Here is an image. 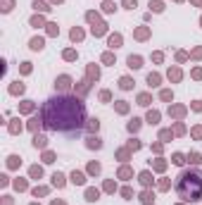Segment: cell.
<instances>
[{
  "label": "cell",
  "instance_id": "6da1fadb",
  "mask_svg": "<svg viewBox=\"0 0 202 205\" xmlns=\"http://www.w3.org/2000/svg\"><path fill=\"white\" fill-rule=\"evenodd\" d=\"M40 122L52 131H79L86 124V105L74 96H57L43 102Z\"/></svg>",
  "mask_w": 202,
  "mask_h": 205
},
{
  "label": "cell",
  "instance_id": "7a4b0ae2",
  "mask_svg": "<svg viewBox=\"0 0 202 205\" xmlns=\"http://www.w3.org/2000/svg\"><path fill=\"white\" fill-rule=\"evenodd\" d=\"M176 193L188 203L202 200V172L200 170L181 172L178 179H176Z\"/></svg>",
  "mask_w": 202,
  "mask_h": 205
},
{
  "label": "cell",
  "instance_id": "3957f363",
  "mask_svg": "<svg viewBox=\"0 0 202 205\" xmlns=\"http://www.w3.org/2000/svg\"><path fill=\"white\" fill-rule=\"evenodd\" d=\"M86 17H88V22H93V34H95V36H102L105 31H107V26L100 22V17H98L95 12H88Z\"/></svg>",
  "mask_w": 202,
  "mask_h": 205
},
{
  "label": "cell",
  "instance_id": "277c9868",
  "mask_svg": "<svg viewBox=\"0 0 202 205\" xmlns=\"http://www.w3.org/2000/svg\"><path fill=\"white\" fill-rule=\"evenodd\" d=\"M55 86H57V88H60V91H67L69 86H71V79H69V76H60V79H57V84H55Z\"/></svg>",
  "mask_w": 202,
  "mask_h": 205
},
{
  "label": "cell",
  "instance_id": "5b68a950",
  "mask_svg": "<svg viewBox=\"0 0 202 205\" xmlns=\"http://www.w3.org/2000/svg\"><path fill=\"white\" fill-rule=\"evenodd\" d=\"M129 67H133V69L143 67V60H140L138 55H131V57H129Z\"/></svg>",
  "mask_w": 202,
  "mask_h": 205
},
{
  "label": "cell",
  "instance_id": "8992f818",
  "mask_svg": "<svg viewBox=\"0 0 202 205\" xmlns=\"http://www.w3.org/2000/svg\"><path fill=\"white\" fill-rule=\"evenodd\" d=\"M45 143H48V138H45V136H34V145H36V148H45Z\"/></svg>",
  "mask_w": 202,
  "mask_h": 205
},
{
  "label": "cell",
  "instance_id": "52a82bcc",
  "mask_svg": "<svg viewBox=\"0 0 202 205\" xmlns=\"http://www.w3.org/2000/svg\"><path fill=\"white\" fill-rule=\"evenodd\" d=\"M119 86H121V88H124V91H129V88H131V86H133V81H131V79H129V76H124V79H121V81H119Z\"/></svg>",
  "mask_w": 202,
  "mask_h": 205
},
{
  "label": "cell",
  "instance_id": "ba28073f",
  "mask_svg": "<svg viewBox=\"0 0 202 205\" xmlns=\"http://www.w3.org/2000/svg\"><path fill=\"white\" fill-rule=\"evenodd\" d=\"M71 181H74V184H83V181H86V176H83L81 172H74V174H71Z\"/></svg>",
  "mask_w": 202,
  "mask_h": 205
},
{
  "label": "cell",
  "instance_id": "9c48e42d",
  "mask_svg": "<svg viewBox=\"0 0 202 205\" xmlns=\"http://www.w3.org/2000/svg\"><path fill=\"white\" fill-rule=\"evenodd\" d=\"M98 196H100V193H98L95 188H88V191H86V198H88L91 203H93V200H98Z\"/></svg>",
  "mask_w": 202,
  "mask_h": 205
},
{
  "label": "cell",
  "instance_id": "30bf717a",
  "mask_svg": "<svg viewBox=\"0 0 202 205\" xmlns=\"http://www.w3.org/2000/svg\"><path fill=\"white\" fill-rule=\"evenodd\" d=\"M147 84L150 86H157L159 84V74H147Z\"/></svg>",
  "mask_w": 202,
  "mask_h": 205
},
{
  "label": "cell",
  "instance_id": "8fae6325",
  "mask_svg": "<svg viewBox=\"0 0 202 205\" xmlns=\"http://www.w3.org/2000/svg\"><path fill=\"white\" fill-rule=\"evenodd\" d=\"M43 48V38H34L31 41V50H40Z\"/></svg>",
  "mask_w": 202,
  "mask_h": 205
},
{
  "label": "cell",
  "instance_id": "7c38bea8",
  "mask_svg": "<svg viewBox=\"0 0 202 205\" xmlns=\"http://www.w3.org/2000/svg\"><path fill=\"white\" fill-rule=\"evenodd\" d=\"M119 43H121V36H109V45L112 48H119Z\"/></svg>",
  "mask_w": 202,
  "mask_h": 205
},
{
  "label": "cell",
  "instance_id": "4fadbf2b",
  "mask_svg": "<svg viewBox=\"0 0 202 205\" xmlns=\"http://www.w3.org/2000/svg\"><path fill=\"white\" fill-rule=\"evenodd\" d=\"M52 184H55V186H64V176H62V174H55V176H52Z\"/></svg>",
  "mask_w": 202,
  "mask_h": 205
},
{
  "label": "cell",
  "instance_id": "5bb4252c",
  "mask_svg": "<svg viewBox=\"0 0 202 205\" xmlns=\"http://www.w3.org/2000/svg\"><path fill=\"white\" fill-rule=\"evenodd\" d=\"M100 138H88V148H100Z\"/></svg>",
  "mask_w": 202,
  "mask_h": 205
},
{
  "label": "cell",
  "instance_id": "9a60e30c",
  "mask_svg": "<svg viewBox=\"0 0 202 205\" xmlns=\"http://www.w3.org/2000/svg\"><path fill=\"white\" fill-rule=\"evenodd\" d=\"M34 7H36V10H40V12H48V10H50V7L45 5V2H38V0L34 2Z\"/></svg>",
  "mask_w": 202,
  "mask_h": 205
},
{
  "label": "cell",
  "instance_id": "2e32d148",
  "mask_svg": "<svg viewBox=\"0 0 202 205\" xmlns=\"http://www.w3.org/2000/svg\"><path fill=\"white\" fill-rule=\"evenodd\" d=\"M71 38H74V41H81V38H83V31H81V29H74V31H71Z\"/></svg>",
  "mask_w": 202,
  "mask_h": 205
},
{
  "label": "cell",
  "instance_id": "e0dca14e",
  "mask_svg": "<svg viewBox=\"0 0 202 205\" xmlns=\"http://www.w3.org/2000/svg\"><path fill=\"white\" fill-rule=\"evenodd\" d=\"M157 119H159V112H150V115H147V122H150V124H155Z\"/></svg>",
  "mask_w": 202,
  "mask_h": 205
},
{
  "label": "cell",
  "instance_id": "ac0fdd59",
  "mask_svg": "<svg viewBox=\"0 0 202 205\" xmlns=\"http://www.w3.org/2000/svg\"><path fill=\"white\" fill-rule=\"evenodd\" d=\"M171 162H174V165H183V162H186V160H183V155H181V153H176V155H174V160H171Z\"/></svg>",
  "mask_w": 202,
  "mask_h": 205
},
{
  "label": "cell",
  "instance_id": "d6986e66",
  "mask_svg": "<svg viewBox=\"0 0 202 205\" xmlns=\"http://www.w3.org/2000/svg\"><path fill=\"white\" fill-rule=\"evenodd\" d=\"M140 181H143V184L147 186V184L152 181V179H150V172H143V174H140Z\"/></svg>",
  "mask_w": 202,
  "mask_h": 205
},
{
  "label": "cell",
  "instance_id": "ffe728a7",
  "mask_svg": "<svg viewBox=\"0 0 202 205\" xmlns=\"http://www.w3.org/2000/svg\"><path fill=\"white\" fill-rule=\"evenodd\" d=\"M98 127H100V122H98V119H91V124H88V129H91V131H98Z\"/></svg>",
  "mask_w": 202,
  "mask_h": 205
},
{
  "label": "cell",
  "instance_id": "44dd1931",
  "mask_svg": "<svg viewBox=\"0 0 202 205\" xmlns=\"http://www.w3.org/2000/svg\"><path fill=\"white\" fill-rule=\"evenodd\" d=\"M188 160H190L193 165H198V162H200V155H198V153H190V155H188Z\"/></svg>",
  "mask_w": 202,
  "mask_h": 205
},
{
  "label": "cell",
  "instance_id": "7402d4cb",
  "mask_svg": "<svg viewBox=\"0 0 202 205\" xmlns=\"http://www.w3.org/2000/svg\"><path fill=\"white\" fill-rule=\"evenodd\" d=\"M31 110H34V105H31L29 100H26V102H22V112H31Z\"/></svg>",
  "mask_w": 202,
  "mask_h": 205
},
{
  "label": "cell",
  "instance_id": "603a6c76",
  "mask_svg": "<svg viewBox=\"0 0 202 205\" xmlns=\"http://www.w3.org/2000/svg\"><path fill=\"white\" fill-rule=\"evenodd\" d=\"M138 102H140V105H147V102H150V96H145V93L138 96Z\"/></svg>",
  "mask_w": 202,
  "mask_h": 205
},
{
  "label": "cell",
  "instance_id": "cb8c5ba5",
  "mask_svg": "<svg viewBox=\"0 0 202 205\" xmlns=\"http://www.w3.org/2000/svg\"><path fill=\"white\" fill-rule=\"evenodd\" d=\"M138 127H140V119H133V122H131V124H129V131H135V129H138Z\"/></svg>",
  "mask_w": 202,
  "mask_h": 205
},
{
  "label": "cell",
  "instance_id": "d4e9b609",
  "mask_svg": "<svg viewBox=\"0 0 202 205\" xmlns=\"http://www.w3.org/2000/svg\"><path fill=\"white\" fill-rule=\"evenodd\" d=\"M2 10L10 12V10H12V0H2Z\"/></svg>",
  "mask_w": 202,
  "mask_h": 205
},
{
  "label": "cell",
  "instance_id": "484cf974",
  "mask_svg": "<svg viewBox=\"0 0 202 205\" xmlns=\"http://www.w3.org/2000/svg\"><path fill=\"white\" fill-rule=\"evenodd\" d=\"M31 26H43V19H40V17H34V19H31Z\"/></svg>",
  "mask_w": 202,
  "mask_h": 205
},
{
  "label": "cell",
  "instance_id": "4316f807",
  "mask_svg": "<svg viewBox=\"0 0 202 205\" xmlns=\"http://www.w3.org/2000/svg\"><path fill=\"white\" fill-rule=\"evenodd\" d=\"M150 7H152L155 12H162V2H150Z\"/></svg>",
  "mask_w": 202,
  "mask_h": 205
},
{
  "label": "cell",
  "instance_id": "83f0119b",
  "mask_svg": "<svg viewBox=\"0 0 202 205\" xmlns=\"http://www.w3.org/2000/svg\"><path fill=\"white\" fill-rule=\"evenodd\" d=\"M10 91H12V93H22V91H24V86H22V84H19V86H17V84H14V86H12V88H10Z\"/></svg>",
  "mask_w": 202,
  "mask_h": 205
},
{
  "label": "cell",
  "instance_id": "f1b7e54d",
  "mask_svg": "<svg viewBox=\"0 0 202 205\" xmlns=\"http://www.w3.org/2000/svg\"><path fill=\"white\" fill-rule=\"evenodd\" d=\"M140 200H143V203L147 205V203H150V200H152V196H150V193H143V196H140Z\"/></svg>",
  "mask_w": 202,
  "mask_h": 205
},
{
  "label": "cell",
  "instance_id": "f546056e",
  "mask_svg": "<svg viewBox=\"0 0 202 205\" xmlns=\"http://www.w3.org/2000/svg\"><path fill=\"white\" fill-rule=\"evenodd\" d=\"M124 7H129V10H133V7H135V0H124Z\"/></svg>",
  "mask_w": 202,
  "mask_h": 205
},
{
  "label": "cell",
  "instance_id": "4dcf8cb0",
  "mask_svg": "<svg viewBox=\"0 0 202 205\" xmlns=\"http://www.w3.org/2000/svg\"><path fill=\"white\" fill-rule=\"evenodd\" d=\"M174 96H171V91H162V100H171Z\"/></svg>",
  "mask_w": 202,
  "mask_h": 205
},
{
  "label": "cell",
  "instance_id": "1f68e13d",
  "mask_svg": "<svg viewBox=\"0 0 202 205\" xmlns=\"http://www.w3.org/2000/svg\"><path fill=\"white\" fill-rule=\"evenodd\" d=\"M117 110H119V112H126V110H129V105H126V102H119V105H117Z\"/></svg>",
  "mask_w": 202,
  "mask_h": 205
},
{
  "label": "cell",
  "instance_id": "d6a6232c",
  "mask_svg": "<svg viewBox=\"0 0 202 205\" xmlns=\"http://www.w3.org/2000/svg\"><path fill=\"white\" fill-rule=\"evenodd\" d=\"M64 57H67V60H74V57H76V53H74V50H67V53H64Z\"/></svg>",
  "mask_w": 202,
  "mask_h": 205
},
{
  "label": "cell",
  "instance_id": "836d02e7",
  "mask_svg": "<svg viewBox=\"0 0 202 205\" xmlns=\"http://www.w3.org/2000/svg\"><path fill=\"white\" fill-rule=\"evenodd\" d=\"M10 131H12V134H17V131H22V127H19V124H12V127H10Z\"/></svg>",
  "mask_w": 202,
  "mask_h": 205
},
{
  "label": "cell",
  "instance_id": "e575fe53",
  "mask_svg": "<svg viewBox=\"0 0 202 205\" xmlns=\"http://www.w3.org/2000/svg\"><path fill=\"white\" fill-rule=\"evenodd\" d=\"M43 160H45V162H52V160H55V155H52V153H45V158H43Z\"/></svg>",
  "mask_w": 202,
  "mask_h": 205
},
{
  "label": "cell",
  "instance_id": "d590c367",
  "mask_svg": "<svg viewBox=\"0 0 202 205\" xmlns=\"http://www.w3.org/2000/svg\"><path fill=\"white\" fill-rule=\"evenodd\" d=\"M129 174H131V172L126 170V167H121V170H119V176H129Z\"/></svg>",
  "mask_w": 202,
  "mask_h": 205
},
{
  "label": "cell",
  "instance_id": "8d00e7d4",
  "mask_svg": "<svg viewBox=\"0 0 202 205\" xmlns=\"http://www.w3.org/2000/svg\"><path fill=\"white\" fill-rule=\"evenodd\" d=\"M171 138V131H162V141H169Z\"/></svg>",
  "mask_w": 202,
  "mask_h": 205
}]
</instances>
